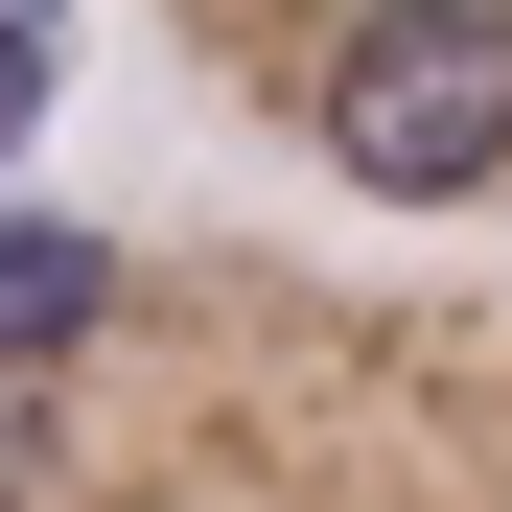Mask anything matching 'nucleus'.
<instances>
[{
	"label": "nucleus",
	"mask_w": 512,
	"mask_h": 512,
	"mask_svg": "<svg viewBox=\"0 0 512 512\" xmlns=\"http://www.w3.org/2000/svg\"><path fill=\"white\" fill-rule=\"evenodd\" d=\"M187 94L280 117L373 210H512V24H256V0H210Z\"/></svg>",
	"instance_id": "nucleus-2"
},
{
	"label": "nucleus",
	"mask_w": 512,
	"mask_h": 512,
	"mask_svg": "<svg viewBox=\"0 0 512 512\" xmlns=\"http://www.w3.org/2000/svg\"><path fill=\"white\" fill-rule=\"evenodd\" d=\"M0 512H512V256L0 210Z\"/></svg>",
	"instance_id": "nucleus-1"
}]
</instances>
